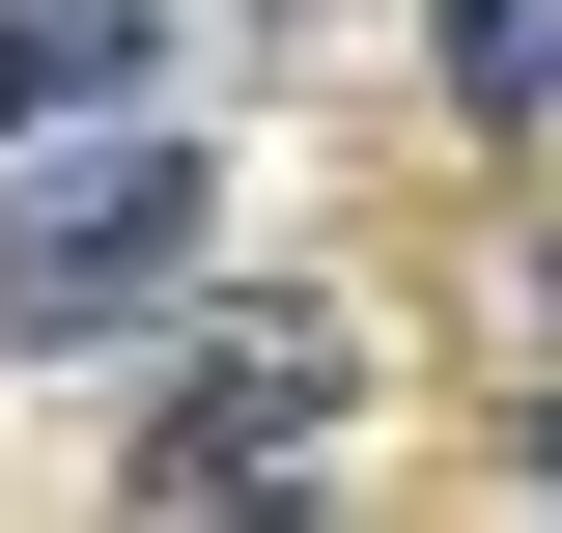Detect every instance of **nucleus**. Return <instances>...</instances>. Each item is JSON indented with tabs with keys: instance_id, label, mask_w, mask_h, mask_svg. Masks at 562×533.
<instances>
[{
	"instance_id": "nucleus-1",
	"label": "nucleus",
	"mask_w": 562,
	"mask_h": 533,
	"mask_svg": "<svg viewBox=\"0 0 562 533\" xmlns=\"http://www.w3.org/2000/svg\"><path fill=\"white\" fill-rule=\"evenodd\" d=\"M281 450H338V309H225V337H169V394H140V506L281 533V506H310Z\"/></svg>"
},
{
	"instance_id": "nucleus-2",
	"label": "nucleus",
	"mask_w": 562,
	"mask_h": 533,
	"mask_svg": "<svg viewBox=\"0 0 562 533\" xmlns=\"http://www.w3.org/2000/svg\"><path fill=\"white\" fill-rule=\"evenodd\" d=\"M169 281H198V169L85 113V169H57V197H0V365H85V337H140Z\"/></svg>"
},
{
	"instance_id": "nucleus-3",
	"label": "nucleus",
	"mask_w": 562,
	"mask_h": 533,
	"mask_svg": "<svg viewBox=\"0 0 562 533\" xmlns=\"http://www.w3.org/2000/svg\"><path fill=\"white\" fill-rule=\"evenodd\" d=\"M169 0H0V113H140Z\"/></svg>"
},
{
	"instance_id": "nucleus-4",
	"label": "nucleus",
	"mask_w": 562,
	"mask_h": 533,
	"mask_svg": "<svg viewBox=\"0 0 562 533\" xmlns=\"http://www.w3.org/2000/svg\"><path fill=\"white\" fill-rule=\"evenodd\" d=\"M450 113H506V140L562 113V0H450Z\"/></svg>"
},
{
	"instance_id": "nucleus-5",
	"label": "nucleus",
	"mask_w": 562,
	"mask_h": 533,
	"mask_svg": "<svg viewBox=\"0 0 562 533\" xmlns=\"http://www.w3.org/2000/svg\"><path fill=\"white\" fill-rule=\"evenodd\" d=\"M535 506H562V421H535Z\"/></svg>"
}]
</instances>
